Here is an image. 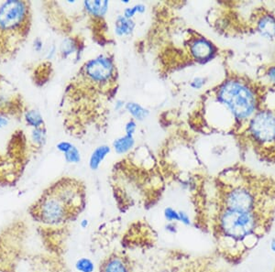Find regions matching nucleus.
Segmentation results:
<instances>
[{
  "label": "nucleus",
  "mask_w": 275,
  "mask_h": 272,
  "mask_svg": "<svg viewBox=\"0 0 275 272\" xmlns=\"http://www.w3.org/2000/svg\"><path fill=\"white\" fill-rule=\"evenodd\" d=\"M274 215L230 210H211L199 229L212 235L217 257L238 265L248 257L271 231Z\"/></svg>",
  "instance_id": "1"
},
{
  "label": "nucleus",
  "mask_w": 275,
  "mask_h": 272,
  "mask_svg": "<svg viewBox=\"0 0 275 272\" xmlns=\"http://www.w3.org/2000/svg\"><path fill=\"white\" fill-rule=\"evenodd\" d=\"M209 207L275 216V179L241 167L224 170L215 179L214 194L203 210Z\"/></svg>",
  "instance_id": "2"
},
{
  "label": "nucleus",
  "mask_w": 275,
  "mask_h": 272,
  "mask_svg": "<svg viewBox=\"0 0 275 272\" xmlns=\"http://www.w3.org/2000/svg\"><path fill=\"white\" fill-rule=\"evenodd\" d=\"M116 65L112 57L102 54L87 61L67 85L61 104L63 125L69 134L81 136L86 112L97 96L116 82Z\"/></svg>",
  "instance_id": "3"
},
{
  "label": "nucleus",
  "mask_w": 275,
  "mask_h": 272,
  "mask_svg": "<svg viewBox=\"0 0 275 272\" xmlns=\"http://www.w3.org/2000/svg\"><path fill=\"white\" fill-rule=\"evenodd\" d=\"M86 204L85 183L72 177H63L43 191L29 208V214L42 227L63 228L79 217Z\"/></svg>",
  "instance_id": "4"
},
{
  "label": "nucleus",
  "mask_w": 275,
  "mask_h": 272,
  "mask_svg": "<svg viewBox=\"0 0 275 272\" xmlns=\"http://www.w3.org/2000/svg\"><path fill=\"white\" fill-rule=\"evenodd\" d=\"M32 3L9 0L0 5V64L18 55L31 33Z\"/></svg>",
  "instance_id": "5"
},
{
  "label": "nucleus",
  "mask_w": 275,
  "mask_h": 272,
  "mask_svg": "<svg viewBox=\"0 0 275 272\" xmlns=\"http://www.w3.org/2000/svg\"><path fill=\"white\" fill-rule=\"evenodd\" d=\"M260 91L251 82L242 78H230L214 91V98L218 106L230 115L232 125L239 130L247 126L261 101Z\"/></svg>",
  "instance_id": "6"
},
{
  "label": "nucleus",
  "mask_w": 275,
  "mask_h": 272,
  "mask_svg": "<svg viewBox=\"0 0 275 272\" xmlns=\"http://www.w3.org/2000/svg\"><path fill=\"white\" fill-rule=\"evenodd\" d=\"M271 89L262 93L257 111L248 121L245 133L257 156L275 163V87Z\"/></svg>",
  "instance_id": "7"
},
{
  "label": "nucleus",
  "mask_w": 275,
  "mask_h": 272,
  "mask_svg": "<svg viewBox=\"0 0 275 272\" xmlns=\"http://www.w3.org/2000/svg\"><path fill=\"white\" fill-rule=\"evenodd\" d=\"M30 145L22 130H16L5 154H0V186L15 185L29 163Z\"/></svg>",
  "instance_id": "8"
},
{
  "label": "nucleus",
  "mask_w": 275,
  "mask_h": 272,
  "mask_svg": "<svg viewBox=\"0 0 275 272\" xmlns=\"http://www.w3.org/2000/svg\"><path fill=\"white\" fill-rule=\"evenodd\" d=\"M24 232L25 228L19 221L0 232V272H17L22 252Z\"/></svg>",
  "instance_id": "9"
},
{
  "label": "nucleus",
  "mask_w": 275,
  "mask_h": 272,
  "mask_svg": "<svg viewBox=\"0 0 275 272\" xmlns=\"http://www.w3.org/2000/svg\"><path fill=\"white\" fill-rule=\"evenodd\" d=\"M27 109L18 88L0 73V116L20 119Z\"/></svg>",
  "instance_id": "10"
},
{
  "label": "nucleus",
  "mask_w": 275,
  "mask_h": 272,
  "mask_svg": "<svg viewBox=\"0 0 275 272\" xmlns=\"http://www.w3.org/2000/svg\"><path fill=\"white\" fill-rule=\"evenodd\" d=\"M99 272H131V259L121 251L112 252L100 262Z\"/></svg>",
  "instance_id": "11"
},
{
  "label": "nucleus",
  "mask_w": 275,
  "mask_h": 272,
  "mask_svg": "<svg viewBox=\"0 0 275 272\" xmlns=\"http://www.w3.org/2000/svg\"><path fill=\"white\" fill-rule=\"evenodd\" d=\"M189 52L195 61L204 63L214 58L217 53V48L208 39L204 37H197L193 38V40L190 41Z\"/></svg>",
  "instance_id": "12"
},
{
  "label": "nucleus",
  "mask_w": 275,
  "mask_h": 272,
  "mask_svg": "<svg viewBox=\"0 0 275 272\" xmlns=\"http://www.w3.org/2000/svg\"><path fill=\"white\" fill-rule=\"evenodd\" d=\"M180 272H227L217 265L216 258L200 257L192 259Z\"/></svg>",
  "instance_id": "13"
},
{
  "label": "nucleus",
  "mask_w": 275,
  "mask_h": 272,
  "mask_svg": "<svg viewBox=\"0 0 275 272\" xmlns=\"http://www.w3.org/2000/svg\"><path fill=\"white\" fill-rule=\"evenodd\" d=\"M255 30L261 35L268 38V39H274L275 38V16L269 13H263L258 17L255 21Z\"/></svg>",
  "instance_id": "14"
},
{
  "label": "nucleus",
  "mask_w": 275,
  "mask_h": 272,
  "mask_svg": "<svg viewBox=\"0 0 275 272\" xmlns=\"http://www.w3.org/2000/svg\"><path fill=\"white\" fill-rule=\"evenodd\" d=\"M84 9L90 17L95 18H101L104 17L108 9L109 2L108 1H84Z\"/></svg>",
  "instance_id": "15"
},
{
  "label": "nucleus",
  "mask_w": 275,
  "mask_h": 272,
  "mask_svg": "<svg viewBox=\"0 0 275 272\" xmlns=\"http://www.w3.org/2000/svg\"><path fill=\"white\" fill-rule=\"evenodd\" d=\"M81 41L78 37H68L60 45V54L63 59H66L73 54L81 52Z\"/></svg>",
  "instance_id": "16"
},
{
  "label": "nucleus",
  "mask_w": 275,
  "mask_h": 272,
  "mask_svg": "<svg viewBox=\"0 0 275 272\" xmlns=\"http://www.w3.org/2000/svg\"><path fill=\"white\" fill-rule=\"evenodd\" d=\"M110 152H111V147L108 145H102L96 147L95 151L92 152L90 159H89V167L91 170H97L101 165V163L104 161L105 158L108 156Z\"/></svg>",
  "instance_id": "17"
},
{
  "label": "nucleus",
  "mask_w": 275,
  "mask_h": 272,
  "mask_svg": "<svg viewBox=\"0 0 275 272\" xmlns=\"http://www.w3.org/2000/svg\"><path fill=\"white\" fill-rule=\"evenodd\" d=\"M135 29V23L132 19L118 16L115 21V33L118 37L131 35Z\"/></svg>",
  "instance_id": "18"
},
{
  "label": "nucleus",
  "mask_w": 275,
  "mask_h": 272,
  "mask_svg": "<svg viewBox=\"0 0 275 272\" xmlns=\"http://www.w3.org/2000/svg\"><path fill=\"white\" fill-rule=\"evenodd\" d=\"M134 145H135L134 137L126 134L116 138L113 142L112 146L115 152L121 155V154H125L127 152H130L131 150L133 149Z\"/></svg>",
  "instance_id": "19"
},
{
  "label": "nucleus",
  "mask_w": 275,
  "mask_h": 272,
  "mask_svg": "<svg viewBox=\"0 0 275 272\" xmlns=\"http://www.w3.org/2000/svg\"><path fill=\"white\" fill-rule=\"evenodd\" d=\"M52 73V64L49 62L43 63L37 66L32 79L38 86H41L47 83Z\"/></svg>",
  "instance_id": "20"
},
{
  "label": "nucleus",
  "mask_w": 275,
  "mask_h": 272,
  "mask_svg": "<svg viewBox=\"0 0 275 272\" xmlns=\"http://www.w3.org/2000/svg\"><path fill=\"white\" fill-rule=\"evenodd\" d=\"M46 137H47V131H46L45 126L33 129L31 133V144H32V150L39 151L44 147L46 143Z\"/></svg>",
  "instance_id": "21"
},
{
  "label": "nucleus",
  "mask_w": 275,
  "mask_h": 272,
  "mask_svg": "<svg viewBox=\"0 0 275 272\" xmlns=\"http://www.w3.org/2000/svg\"><path fill=\"white\" fill-rule=\"evenodd\" d=\"M24 120L26 122V124L30 127H32L33 129H38L44 127V120L43 117L41 115V113L34 109H29L24 113L23 115Z\"/></svg>",
  "instance_id": "22"
},
{
  "label": "nucleus",
  "mask_w": 275,
  "mask_h": 272,
  "mask_svg": "<svg viewBox=\"0 0 275 272\" xmlns=\"http://www.w3.org/2000/svg\"><path fill=\"white\" fill-rule=\"evenodd\" d=\"M125 108L127 111L131 114L134 120H144L149 115V111L138 103L128 102L125 104Z\"/></svg>",
  "instance_id": "23"
},
{
  "label": "nucleus",
  "mask_w": 275,
  "mask_h": 272,
  "mask_svg": "<svg viewBox=\"0 0 275 272\" xmlns=\"http://www.w3.org/2000/svg\"><path fill=\"white\" fill-rule=\"evenodd\" d=\"M74 268L78 272H94L95 268V263L89 258L85 257L77 259Z\"/></svg>",
  "instance_id": "24"
},
{
  "label": "nucleus",
  "mask_w": 275,
  "mask_h": 272,
  "mask_svg": "<svg viewBox=\"0 0 275 272\" xmlns=\"http://www.w3.org/2000/svg\"><path fill=\"white\" fill-rule=\"evenodd\" d=\"M163 217L167 223H180V214L178 210L168 206L163 210Z\"/></svg>",
  "instance_id": "25"
},
{
  "label": "nucleus",
  "mask_w": 275,
  "mask_h": 272,
  "mask_svg": "<svg viewBox=\"0 0 275 272\" xmlns=\"http://www.w3.org/2000/svg\"><path fill=\"white\" fill-rule=\"evenodd\" d=\"M64 160L67 163L77 164L81 161V154L79 150L74 145L69 152L64 153Z\"/></svg>",
  "instance_id": "26"
},
{
  "label": "nucleus",
  "mask_w": 275,
  "mask_h": 272,
  "mask_svg": "<svg viewBox=\"0 0 275 272\" xmlns=\"http://www.w3.org/2000/svg\"><path fill=\"white\" fill-rule=\"evenodd\" d=\"M146 10V7L144 5L138 4L131 7V8H127L124 10V17L129 19H132V18L135 16L136 13H144Z\"/></svg>",
  "instance_id": "27"
},
{
  "label": "nucleus",
  "mask_w": 275,
  "mask_h": 272,
  "mask_svg": "<svg viewBox=\"0 0 275 272\" xmlns=\"http://www.w3.org/2000/svg\"><path fill=\"white\" fill-rule=\"evenodd\" d=\"M205 85H206V78H203V77H195L194 80L191 82L190 86L193 89L199 90L201 89Z\"/></svg>",
  "instance_id": "28"
},
{
  "label": "nucleus",
  "mask_w": 275,
  "mask_h": 272,
  "mask_svg": "<svg viewBox=\"0 0 275 272\" xmlns=\"http://www.w3.org/2000/svg\"><path fill=\"white\" fill-rule=\"evenodd\" d=\"M136 129H137V124H136V121L134 119H131L127 122L126 126H125V132H126L127 135L134 136Z\"/></svg>",
  "instance_id": "29"
},
{
  "label": "nucleus",
  "mask_w": 275,
  "mask_h": 272,
  "mask_svg": "<svg viewBox=\"0 0 275 272\" xmlns=\"http://www.w3.org/2000/svg\"><path fill=\"white\" fill-rule=\"evenodd\" d=\"M73 147V144L71 142H68V141H61L56 145V147L58 150L59 152H62V153H66L69 152L72 147Z\"/></svg>",
  "instance_id": "30"
},
{
  "label": "nucleus",
  "mask_w": 275,
  "mask_h": 272,
  "mask_svg": "<svg viewBox=\"0 0 275 272\" xmlns=\"http://www.w3.org/2000/svg\"><path fill=\"white\" fill-rule=\"evenodd\" d=\"M179 214H180V223L185 225V226H191L192 225V221L190 219V216L187 213H185V211H179Z\"/></svg>",
  "instance_id": "31"
},
{
  "label": "nucleus",
  "mask_w": 275,
  "mask_h": 272,
  "mask_svg": "<svg viewBox=\"0 0 275 272\" xmlns=\"http://www.w3.org/2000/svg\"><path fill=\"white\" fill-rule=\"evenodd\" d=\"M266 75L268 78L271 80V83L275 85V66H271V67L268 68Z\"/></svg>",
  "instance_id": "32"
},
{
  "label": "nucleus",
  "mask_w": 275,
  "mask_h": 272,
  "mask_svg": "<svg viewBox=\"0 0 275 272\" xmlns=\"http://www.w3.org/2000/svg\"><path fill=\"white\" fill-rule=\"evenodd\" d=\"M33 46H34V50L40 53L41 50H42V46H43V42L42 40L40 39V38H37L36 40H34V43H33Z\"/></svg>",
  "instance_id": "33"
},
{
  "label": "nucleus",
  "mask_w": 275,
  "mask_h": 272,
  "mask_svg": "<svg viewBox=\"0 0 275 272\" xmlns=\"http://www.w3.org/2000/svg\"><path fill=\"white\" fill-rule=\"evenodd\" d=\"M167 231L171 233V234H176L177 233V223H167Z\"/></svg>",
  "instance_id": "34"
},
{
  "label": "nucleus",
  "mask_w": 275,
  "mask_h": 272,
  "mask_svg": "<svg viewBox=\"0 0 275 272\" xmlns=\"http://www.w3.org/2000/svg\"><path fill=\"white\" fill-rule=\"evenodd\" d=\"M9 124V118L6 116H0V129H4Z\"/></svg>",
  "instance_id": "35"
},
{
  "label": "nucleus",
  "mask_w": 275,
  "mask_h": 272,
  "mask_svg": "<svg viewBox=\"0 0 275 272\" xmlns=\"http://www.w3.org/2000/svg\"><path fill=\"white\" fill-rule=\"evenodd\" d=\"M80 227H81L82 229H86L89 227V220L86 218L82 219L80 221Z\"/></svg>",
  "instance_id": "36"
},
{
  "label": "nucleus",
  "mask_w": 275,
  "mask_h": 272,
  "mask_svg": "<svg viewBox=\"0 0 275 272\" xmlns=\"http://www.w3.org/2000/svg\"><path fill=\"white\" fill-rule=\"evenodd\" d=\"M123 107H125V103L123 102V101H120V100H118V101L116 102V105H115V109L119 110V109H121Z\"/></svg>",
  "instance_id": "37"
},
{
  "label": "nucleus",
  "mask_w": 275,
  "mask_h": 272,
  "mask_svg": "<svg viewBox=\"0 0 275 272\" xmlns=\"http://www.w3.org/2000/svg\"><path fill=\"white\" fill-rule=\"evenodd\" d=\"M270 249H271V252H273L275 254V238H272L270 243Z\"/></svg>",
  "instance_id": "38"
}]
</instances>
